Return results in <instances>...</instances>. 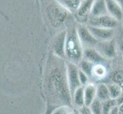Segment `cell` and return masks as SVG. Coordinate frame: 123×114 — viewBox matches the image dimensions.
I'll return each instance as SVG.
<instances>
[{
	"mask_svg": "<svg viewBox=\"0 0 123 114\" xmlns=\"http://www.w3.org/2000/svg\"><path fill=\"white\" fill-rule=\"evenodd\" d=\"M109 114H118V106H114L109 111Z\"/></svg>",
	"mask_w": 123,
	"mask_h": 114,
	"instance_id": "29",
	"label": "cell"
},
{
	"mask_svg": "<svg viewBox=\"0 0 123 114\" xmlns=\"http://www.w3.org/2000/svg\"><path fill=\"white\" fill-rule=\"evenodd\" d=\"M114 39H115V41L116 43L117 48L123 54V28L121 24L117 28H116Z\"/></svg>",
	"mask_w": 123,
	"mask_h": 114,
	"instance_id": "19",
	"label": "cell"
},
{
	"mask_svg": "<svg viewBox=\"0 0 123 114\" xmlns=\"http://www.w3.org/2000/svg\"><path fill=\"white\" fill-rule=\"evenodd\" d=\"M90 31L98 41H106L114 39L116 29L97 27L87 25Z\"/></svg>",
	"mask_w": 123,
	"mask_h": 114,
	"instance_id": "10",
	"label": "cell"
},
{
	"mask_svg": "<svg viewBox=\"0 0 123 114\" xmlns=\"http://www.w3.org/2000/svg\"><path fill=\"white\" fill-rule=\"evenodd\" d=\"M51 112H52V109H47V111H46V113H45L44 114H50V113H51Z\"/></svg>",
	"mask_w": 123,
	"mask_h": 114,
	"instance_id": "32",
	"label": "cell"
},
{
	"mask_svg": "<svg viewBox=\"0 0 123 114\" xmlns=\"http://www.w3.org/2000/svg\"><path fill=\"white\" fill-rule=\"evenodd\" d=\"M115 100H116L117 106H121V105L123 104V92L119 96L117 97V98L115 99Z\"/></svg>",
	"mask_w": 123,
	"mask_h": 114,
	"instance_id": "28",
	"label": "cell"
},
{
	"mask_svg": "<svg viewBox=\"0 0 123 114\" xmlns=\"http://www.w3.org/2000/svg\"><path fill=\"white\" fill-rule=\"evenodd\" d=\"M79 71H80V68L78 65L67 61V81H68V86L71 94V98L74 94V92L76 91V90L82 86L79 78Z\"/></svg>",
	"mask_w": 123,
	"mask_h": 114,
	"instance_id": "4",
	"label": "cell"
},
{
	"mask_svg": "<svg viewBox=\"0 0 123 114\" xmlns=\"http://www.w3.org/2000/svg\"><path fill=\"white\" fill-rule=\"evenodd\" d=\"M66 31L65 58L68 62L79 65L83 59L84 46L79 37L77 26L70 24Z\"/></svg>",
	"mask_w": 123,
	"mask_h": 114,
	"instance_id": "2",
	"label": "cell"
},
{
	"mask_svg": "<svg viewBox=\"0 0 123 114\" xmlns=\"http://www.w3.org/2000/svg\"><path fill=\"white\" fill-rule=\"evenodd\" d=\"M84 87V99L85 105L90 106L91 103L96 98V86L95 84L88 83Z\"/></svg>",
	"mask_w": 123,
	"mask_h": 114,
	"instance_id": "14",
	"label": "cell"
},
{
	"mask_svg": "<svg viewBox=\"0 0 123 114\" xmlns=\"http://www.w3.org/2000/svg\"><path fill=\"white\" fill-rule=\"evenodd\" d=\"M89 76L83 71L82 70L79 71V78H80V83H81L82 86H85L86 85V84L89 83Z\"/></svg>",
	"mask_w": 123,
	"mask_h": 114,
	"instance_id": "26",
	"label": "cell"
},
{
	"mask_svg": "<svg viewBox=\"0 0 123 114\" xmlns=\"http://www.w3.org/2000/svg\"><path fill=\"white\" fill-rule=\"evenodd\" d=\"M96 98L103 102L111 98L107 84H99L96 85Z\"/></svg>",
	"mask_w": 123,
	"mask_h": 114,
	"instance_id": "17",
	"label": "cell"
},
{
	"mask_svg": "<svg viewBox=\"0 0 123 114\" xmlns=\"http://www.w3.org/2000/svg\"><path fill=\"white\" fill-rule=\"evenodd\" d=\"M77 33L80 40H81L83 46L86 47H95L96 45L98 43L95 37L90 31L88 26L83 24H80L77 26Z\"/></svg>",
	"mask_w": 123,
	"mask_h": 114,
	"instance_id": "7",
	"label": "cell"
},
{
	"mask_svg": "<svg viewBox=\"0 0 123 114\" xmlns=\"http://www.w3.org/2000/svg\"><path fill=\"white\" fill-rule=\"evenodd\" d=\"M116 103L115 99L110 98L107 100H105L103 102V114H109V111L111 109L114 107L116 106Z\"/></svg>",
	"mask_w": 123,
	"mask_h": 114,
	"instance_id": "23",
	"label": "cell"
},
{
	"mask_svg": "<svg viewBox=\"0 0 123 114\" xmlns=\"http://www.w3.org/2000/svg\"><path fill=\"white\" fill-rule=\"evenodd\" d=\"M77 113H78V114H94L91 110L90 107L86 106V105H84V106L78 108Z\"/></svg>",
	"mask_w": 123,
	"mask_h": 114,
	"instance_id": "27",
	"label": "cell"
},
{
	"mask_svg": "<svg viewBox=\"0 0 123 114\" xmlns=\"http://www.w3.org/2000/svg\"><path fill=\"white\" fill-rule=\"evenodd\" d=\"M72 110H74V109H72L68 105H62V106L53 109L50 114H67Z\"/></svg>",
	"mask_w": 123,
	"mask_h": 114,
	"instance_id": "24",
	"label": "cell"
},
{
	"mask_svg": "<svg viewBox=\"0 0 123 114\" xmlns=\"http://www.w3.org/2000/svg\"><path fill=\"white\" fill-rule=\"evenodd\" d=\"M118 114H123V104L118 106Z\"/></svg>",
	"mask_w": 123,
	"mask_h": 114,
	"instance_id": "30",
	"label": "cell"
},
{
	"mask_svg": "<svg viewBox=\"0 0 123 114\" xmlns=\"http://www.w3.org/2000/svg\"><path fill=\"white\" fill-rule=\"evenodd\" d=\"M44 11L50 24L55 27H63L67 23L70 24L72 13L63 8L57 0H44Z\"/></svg>",
	"mask_w": 123,
	"mask_h": 114,
	"instance_id": "3",
	"label": "cell"
},
{
	"mask_svg": "<svg viewBox=\"0 0 123 114\" xmlns=\"http://www.w3.org/2000/svg\"><path fill=\"white\" fill-rule=\"evenodd\" d=\"M67 114H77V113H76V112L74 110H72L71 112H70L69 113H67Z\"/></svg>",
	"mask_w": 123,
	"mask_h": 114,
	"instance_id": "33",
	"label": "cell"
},
{
	"mask_svg": "<svg viewBox=\"0 0 123 114\" xmlns=\"http://www.w3.org/2000/svg\"><path fill=\"white\" fill-rule=\"evenodd\" d=\"M108 14L118 22H121L123 19V8L115 0H105Z\"/></svg>",
	"mask_w": 123,
	"mask_h": 114,
	"instance_id": "12",
	"label": "cell"
},
{
	"mask_svg": "<svg viewBox=\"0 0 123 114\" xmlns=\"http://www.w3.org/2000/svg\"><path fill=\"white\" fill-rule=\"evenodd\" d=\"M83 59L93 64H104L106 59L99 53L95 47H86L83 51Z\"/></svg>",
	"mask_w": 123,
	"mask_h": 114,
	"instance_id": "11",
	"label": "cell"
},
{
	"mask_svg": "<svg viewBox=\"0 0 123 114\" xmlns=\"http://www.w3.org/2000/svg\"><path fill=\"white\" fill-rule=\"evenodd\" d=\"M66 35V31H62L60 33H58L56 37H54L52 43L54 55L61 59H65Z\"/></svg>",
	"mask_w": 123,
	"mask_h": 114,
	"instance_id": "8",
	"label": "cell"
},
{
	"mask_svg": "<svg viewBox=\"0 0 123 114\" xmlns=\"http://www.w3.org/2000/svg\"><path fill=\"white\" fill-rule=\"evenodd\" d=\"M81 1L82 0H57V2L60 3L63 8H65L72 14H75Z\"/></svg>",
	"mask_w": 123,
	"mask_h": 114,
	"instance_id": "16",
	"label": "cell"
},
{
	"mask_svg": "<svg viewBox=\"0 0 123 114\" xmlns=\"http://www.w3.org/2000/svg\"><path fill=\"white\" fill-rule=\"evenodd\" d=\"M107 71L104 64H95L93 66L92 76L98 79L103 78L106 75Z\"/></svg>",
	"mask_w": 123,
	"mask_h": 114,
	"instance_id": "18",
	"label": "cell"
},
{
	"mask_svg": "<svg viewBox=\"0 0 123 114\" xmlns=\"http://www.w3.org/2000/svg\"><path fill=\"white\" fill-rule=\"evenodd\" d=\"M76 113H77V114H78V113H77V112H76Z\"/></svg>",
	"mask_w": 123,
	"mask_h": 114,
	"instance_id": "35",
	"label": "cell"
},
{
	"mask_svg": "<svg viewBox=\"0 0 123 114\" xmlns=\"http://www.w3.org/2000/svg\"><path fill=\"white\" fill-rule=\"evenodd\" d=\"M95 64H93L92 62H89L86 60H81L79 63V68L80 70H82L83 71H84L89 77H92V69H93V66H94Z\"/></svg>",
	"mask_w": 123,
	"mask_h": 114,
	"instance_id": "20",
	"label": "cell"
},
{
	"mask_svg": "<svg viewBox=\"0 0 123 114\" xmlns=\"http://www.w3.org/2000/svg\"><path fill=\"white\" fill-rule=\"evenodd\" d=\"M95 48L106 60L115 57L118 49L115 39L106 41H98Z\"/></svg>",
	"mask_w": 123,
	"mask_h": 114,
	"instance_id": "6",
	"label": "cell"
},
{
	"mask_svg": "<svg viewBox=\"0 0 123 114\" xmlns=\"http://www.w3.org/2000/svg\"><path fill=\"white\" fill-rule=\"evenodd\" d=\"M116 2H117L119 5L122 7V8H123V0H115Z\"/></svg>",
	"mask_w": 123,
	"mask_h": 114,
	"instance_id": "31",
	"label": "cell"
},
{
	"mask_svg": "<svg viewBox=\"0 0 123 114\" xmlns=\"http://www.w3.org/2000/svg\"><path fill=\"white\" fill-rule=\"evenodd\" d=\"M94 2L95 0H82L80 2L79 8L75 12V15L81 24L88 22Z\"/></svg>",
	"mask_w": 123,
	"mask_h": 114,
	"instance_id": "9",
	"label": "cell"
},
{
	"mask_svg": "<svg viewBox=\"0 0 123 114\" xmlns=\"http://www.w3.org/2000/svg\"><path fill=\"white\" fill-rule=\"evenodd\" d=\"M121 25H122V28H123V19H122V21L121 22Z\"/></svg>",
	"mask_w": 123,
	"mask_h": 114,
	"instance_id": "34",
	"label": "cell"
},
{
	"mask_svg": "<svg viewBox=\"0 0 123 114\" xmlns=\"http://www.w3.org/2000/svg\"><path fill=\"white\" fill-rule=\"evenodd\" d=\"M105 15H109L105 0H95L92 5L90 16L98 17Z\"/></svg>",
	"mask_w": 123,
	"mask_h": 114,
	"instance_id": "13",
	"label": "cell"
},
{
	"mask_svg": "<svg viewBox=\"0 0 123 114\" xmlns=\"http://www.w3.org/2000/svg\"><path fill=\"white\" fill-rule=\"evenodd\" d=\"M53 62H50V68L46 81L47 86L54 97H57L62 101H72L67 76V63L63 59L54 56Z\"/></svg>",
	"mask_w": 123,
	"mask_h": 114,
	"instance_id": "1",
	"label": "cell"
},
{
	"mask_svg": "<svg viewBox=\"0 0 123 114\" xmlns=\"http://www.w3.org/2000/svg\"><path fill=\"white\" fill-rule=\"evenodd\" d=\"M112 78L115 83L118 84L122 88H123V71H116V73H114Z\"/></svg>",
	"mask_w": 123,
	"mask_h": 114,
	"instance_id": "25",
	"label": "cell"
},
{
	"mask_svg": "<svg viewBox=\"0 0 123 114\" xmlns=\"http://www.w3.org/2000/svg\"><path fill=\"white\" fill-rule=\"evenodd\" d=\"M110 97L112 99H116L117 97L119 96L122 93V88L116 83L107 84Z\"/></svg>",
	"mask_w": 123,
	"mask_h": 114,
	"instance_id": "21",
	"label": "cell"
},
{
	"mask_svg": "<svg viewBox=\"0 0 123 114\" xmlns=\"http://www.w3.org/2000/svg\"><path fill=\"white\" fill-rule=\"evenodd\" d=\"M90 108L94 114H103V101L96 98L90 105Z\"/></svg>",
	"mask_w": 123,
	"mask_h": 114,
	"instance_id": "22",
	"label": "cell"
},
{
	"mask_svg": "<svg viewBox=\"0 0 123 114\" xmlns=\"http://www.w3.org/2000/svg\"><path fill=\"white\" fill-rule=\"evenodd\" d=\"M87 23L90 26L111 29H116L121 24V22H118L109 15H105L98 17L90 16L89 18Z\"/></svg>",
	"mask_w": 123,
	"mask_h": 114,
	"instance_id": "5",
	"label": "cell"
},
{
	"mask_svg": "<svg viewBox=\"0 0 123 114\" xmlns=\"http://www.w3.org/2000/svg\"><path fill=\"white\" fill-rule=\"evenodd\" d=\"M72 103L77 109L85 105L83 86H81L78 89L76 90L74 94L72 96Z\"/></svg>",
	"mask_w": 123,
	"mask_h": 114,
	"instance_id": "15",
	"label": "cell"
}]
</instances>
